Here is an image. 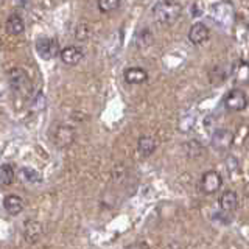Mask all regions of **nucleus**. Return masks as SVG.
<instances>
[{
	"instance_id": "obj_2",
	"label": "nucleus",
	"mask_w": 249,
	"mask_h": 249,
	"mask_svg": "<svg viewBox=\"0 0 249 249\" xmlns=\"http://www.w3.org/2000/svg\"><path fill=\"white\" fill-rule=\"evenodd\" d=\"M8 81H10L11 89L18 93V95L28 97L31 93V88H33V86H31V80H30L28 73L23 69L16 67V69L10 70V73H8Z\"/></svg>"
},
{
	"instance_id": "obj_5",
	"label": "nucleus",
	"mask_w": 249,
	"mask_h": 249,
	"mask_svg": "<svg viewBox=\"0 0 249 249\" xmlns=\"http://www.w3.org/2000/svg\"><path fill=\"white\" fill-rule=\"evenodd\" d=\"M223 185V178L221 175L215 170H209L201 176L199 181V190L206 195H213L221 189Z\"/></svg>"
},
{
	"instance_id": "obj_10",
	"label": "nucleus",
	"mask_w": 249,
	"mask_h": 249,
	"mask_svg": "<svg viewBox=\"0 0 249 249\" xmlns=\"http://www.w3.org/2000/svg\"><path fill=\"white\" fill-rule=\"evenodd\" d=\"M218 204H220L221 212H224V213H229V212H233V210H237V207H238L237 192L235 190H224L221 193L220 199H218Z\"/></svg>"
},
{
	"instance_id": "obj_7",
	"label": "nucleus",
	"mask_w": 249,
	"mask_h": 249,
	"mask_svg": "<svg viewBox=\"0 0 249 249\" xmlns=\"http://www.w3.org/2000/svg\"><path fill=\"white\" fill-rule=\"evenodd\" d=\"M36 52L42 59H53L59 54L58 42L53 37H39L36 41Z\"/></svg>"
},
{
	"instance_id": "obj_4",
	"label": "nucleus",
	"mask_w": 249,
	"mask_h": 249,
	"mask_svg": "<svg viewBox=\"0 0 249 249\" xmlns=\"http://www.w3.org/2000/svg\"><path fill=\"white\" fill-rule=\"evenodd\" d=\"M224 106L228 111H232V112H240V111H243V109H246L248 97L245 90H241L238 88L231 89L224 97Z\"/></svg>"
},
{
	"instance_id": "obj_1",
	"label": "nucleus",
	"mask_w": 249,
	"mask_h": 249,
	"mask_svg": "<svg viewBox=\"0 0 249 249\" xmlns=\"http://www.w3.org/2000/svg\"><path fill=\"white\" fill-rule=\"evenodd\" d=\"M182 14V5L176 0H160L153 8V18L159 25H171Z\"/></svg>"
},
{
	"instance_id": "obj_6",
	"label": "nucleus",
	"mask_w": 249,
	"mask_h": 249,
	"mask_svg": "<svg viewBox=\"0 0 249 249\" xmlns=\"http://www.w3.org/2000/svg\"><path fill=\"white\" fill-rule=\"evenodd\" d=\"M233 132L228 128H218L212 134V146L216 151H228L233 145Z\"/></svg>"
},
{
	"instance_id": "obj_11",
	"label": "nucleus",
	"mask_w": 249,
	"mask_h": 249,
	"mask_svg": "<svg viewBox=\"0 0 249 249\" xmlns=\"http://www.w3.org/2000/svg\"><path fill=\"white\" fill-rule=\"evenodd\" d=\"M3 207L11 216H18L19 213L23 212V209H25V202H23V199L19 195L11 193V195H6L3 198Z\"/></svg>"
},
{
	"instance_id": "obj_12",
	"label": "nucleus",
	"mask_w": 249,
	"mask_h": 249,
	"mask_svg": "<svg viewBox=\"0 0 249 249\" xmlns=\"http://www.w3.org/2000/svg\"><path fill=\"white\" fill-rule=\"evenodd\" d=\"M210 36V31L207 28V25H204V23H195V25H192L190 31H189V41L193 44V45H202Z\"/></svg>"
},
{
	"instance_id": "obj_9",
	"label": "nucleus",
	"mask_w": 249,
	"mask_h": 249,
	"mask_svg": "<svg viewBox=\"0 0 249 249\" xmlns=\"http://www.w3.org/2000/svg\"><path fill=\"white\" fill-rule=\"evenodd\" d=\"M44 235V226L36 220H27L23 223V237L28 243H36Z\"/></svg>"
},
{
	"instance_id": "obj_19",
	"label": "nucleus",
	"mask_w": 249,
	"mask_h": 249,
	"mask_svg": "<svg viewBox=\"0 0 249 249\" xmlns=\"http://www.w3.org/2000/svg\"><path fill=\"white\" fill-rule=\"evenodd\" d=\"M120 2H122V0H98L97 6H98L100 13L107 14V13L115 11L117 8L120 6Z\"/></svg>"
},
{
	"instance_id": "obj_16",
	"label": "nucleus",
	"mask_w": 249,
	"mask_h": 249,
	"mask_svg": "<svg viewBox=\"0 0 249 249\" xmlns=\"http://www.w3.org/2000/svg\"><path fill=\"white\" fill-rule=\"evenodd\" d=\"M16 179V170L13 163H3L0 165V185L8 187L14 182Z\"/></svg>"
},
{
	"instance_id": "obj_8",
	"label": "nucleus",
	"mask_w": 249,
	"mask_h": 249,
	"mask_svg": "<svg viewBox=\"0 0 249 249\" xmlns=\"http://www.w3.org/2000/svg\"><path fill=\"white\" fill-rule=\"evenodd\" d=\"M59 58L66 66H76L80 64L84 58V52L78 45H69L59 50Z\"/></svg>"
},
{
	"instance_id": "obj_17",
	"label": "nucleus",
	"mask_w": 249,
	"mask_h": 249,
	"mask_svg": "<svg viewBox=\"0 0 249 249\" xmlns=\"http://www.w3.org/2000/svg\"><path fill=\"white\" fill-rule=\"evenodd\" d=\"M220 16H223L221 23H229V20L232 19V8L226 3H218L212 8V19H218Z\"/></svg>"
},
{
	"instance_id": "obj_14",
	"label": "nucleus",
	"mask_w": 249,
	"mask_h": 249,
	"mask_svg": "<svg viewBox=\"0 0 249 249\" xmlns=\"http://www.w3.org/2000/svg\"><path fill=\"white\" fill-rule=\"evenodd\" d=\"M156 148H158V142L151 136H142L137 140V154L140 158H150Z\"/></svg>"
},
{
	"instance_id": "obj_20",
	"label": "nucleus",
	"mask_w": 249,
	"mask_h": 249,
	"mask_svg": "<svg viewBox=\"0 0 249 249\" xmlns=\"http://www.w3.org/2000/svg\"><path fill=\"white\" fill-rule=\"evenodd\" d=\"M20 175H22V178L25 179L27 182H31V184H37V182L42 181V176L39 175L36 170H33V168H22Z\"/></svg>"
},
{
	"instance_id": "obj_3",
	"label": "nucleus",
	"mask_w": 249,
	"mask_h": 249,
	"mask_svg": "<svg viewBox=\"0 0 249 249\" xmlns=\"http://www.w3.org/2000/svg\"><path fill=\"white\" fill-rule=\"evenodd\" d=\"M75 140H76V131L70 124H58L53 132V142L61 150L72 146L75 143Z\"/></svg>"
},
{
	"instance_id": "obj_21",
	"label": "nucleus",
	"mask_w": 249,
	"mask_h": 249,
	"mask_svg": "<svg viewBox=\"0 0 249 249\" xmlns=\"http://www.w3.org/2000/svg\"><path fill=\"white\" fill-rule=\"evenodd\" d=\"M124 249H150V246H148L145 241H134V243L128 245Z\"/></svg>"
},
{
	"instance_id": "obj_15",
	"label": "nucleus",
	"mask_w": 249,
	"mask_h": 249,
	"mask_svg": "<svg viewBox=\"0 0 249 249\" xmlns=\"http://www.w3.org/2000/svg\"><path fill=\"white\" fill-rule=\"evenodd\" d=\"M123 76L128 84H142L148 80V72L142 67H129L124 70Z\"/></svg>"
},
{
	"instance_id": "obj_18",
	"label": "nucleus",
	"mask_w": 249,
	"mask_h": 249,
	"mask_svg": "<svg viewBox=\"0 0 249 249\" xmlns=\"http://www.w3.org/2000/svg\"><path fill=\"white\" fill-rule=\"evenodd\" d=\"M184 151L185 154L189 156V158H199V156L204 153V148H202V145L198 142V140H189V142L184 143Z\"/></svg>"
},
{
	"instance_id": "obj_13",
	"label": "nucleus",
	"mask_w": 249,
	"mask_h": 249,
	"mask_svg": "<svg viewBox=\"0 0 249 249\" xmlns=\"http://www.w3.org/2000/svg\"><path fill=\"white\" fill-rule=\"evenodd\" d=\"M5 30H6V33L10 35V36H19V35H22L23 31H25V22H23V19L20 18V14L13 13L10 18L6 19Z\"/></svg>"
}]
</instances>
